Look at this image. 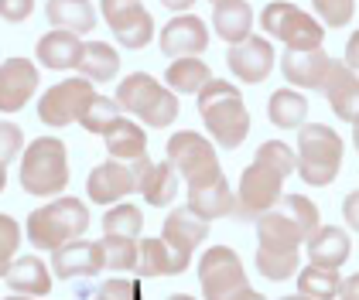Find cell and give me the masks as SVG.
I'll return each mask as SVG.
<instances>
[{"instance_id": "obj_1", "label": "cell", "mask_w": 359, "mask_h": 300, "mask_svg": "<svg viewBox=\"0 0 359 300\" xmlns=\"http://www.w3.org/2000/svg\"><path fill=\"white\" fill-rule=\"evenodd\" d=\"M195 96L212 143H219L222 150H236L250 134V113L240 89L226 79H209Z\"/></svg>"}, {"instance_id": "obj_2", "label": "cell", "mask_w": 359, "mask_h": 300, "mask_svg": "<svg viewBox=\"0 0 359 300\" xmlns=\"http://www.w3.org/2000/svg\"><path fill=\"white\" fill-rule=\"evenodd\" d=\"M342 167V136L325 123H302L298 127V150H294V171L304 185L329 188Z\"/></svg>"}, {"instance_id": "obj_3", "label": "cell", "mask_w": 359, "mask_h": 300, "mask_svg": "<svg viewBox=\"0 0 359 300\" xmlns=\"http://www.w3.org/2000/svg\"><path fill=\"white\" fill-rule=\"evenodd\" d=\"M69 185V154L58 136H34L21 150V188L31 198H55Z\"/></svg>"}, {"instance_id": "obj_4", "label": "cell", "mask_w": 359, "mask_h": 300, "mask_svg": "<svg viewBox=\"0 0 359 300\" xmlns=\"http://www.w3.org/2000/svg\"><path fill=\"white\" fill-rule=\"evenodd\" d=\"M89 229V205H83L79 198H58L34 208L28 215V243L41 252H55L62 243L79 239Z\"/></svg>"}, {"instance_id": "obj_5", "label": "cell", "mask_w": 359, "mask_h": 300, "mask_svg": "<svg viewBox=\"0 0 359 300\" xmlns=\"http://www.w3.org/2000/svg\"><path fill=\"white\" fill-rule=\"evenodd\" d=\"M116 103H120L123 113L137 116L140 123L158 127V130H165L178 120V96L147 72H134V76H127L120 82Z\"/></svg>"}, {"instance_id": "obj_6", "label": "cell", "mask_w": 359, "mask_h": 300, "mask_svg": "<svg viewBox=\"0 0 359 300\" xmlns=\"http://www.w3.org/2000/svg\"><path fill=\"white\" fill-rule=\"evenodd\" d=\"M260 27L274 41H284V48L304 52V48H322L325 41V24L311 14H304L291 0H271L260 10Z\"/></svg>"}, {"instance_id": "obj_7", "label": "cell", "mask_w": 359, "mask_h": 300, "mask_svg": "<svg viewBox=\"0 0 359 300\" xmlns=\"http://www.w3.org/2000/svg\"><path fill=\"white\" fill-rule=\"evenodd\" d=\"M168 161L175 164L178 178H185V185H205L212 178H219V154H216V143L209 136L195 134V130H178L168 140Z\"/></svg>"}, {"instance_id": "obj_8", "label": "cell", "mask_w": 359, "mask_h": 300, "mask_svg": "<svg viewBox=\"0 0 359 300\" xmlns=\"http://www.w3.org/2000/svg\"><path fill=\"white\" fill-rule=\"evenodd\" d=\"M284 194V174L274 164L253 157L250 167H243L240 174V188H236V208L233 215H240L243 222H257L264 212H271L277 205V198Z\"/></svg>"}, {"instance_id": "obj_9", "label": "cell", "mask_w": 359, "mask_h": 300, "mask_svg": "<svg viewBox=\"0 0 359 300\" xmlns=\"http://www.w3.org/2000/svg\"><path fill=\"white\" fill-rule=\"evenodd\" d=\"M198 283H202V297L205 300H229L240 287H247L250 280L236 249L212 245L198 259Z\"/></svg>"}, {"instance_id": "obj_10", "label": "cell", "mask_w": 359, "mask_h": 300, "mask_svg": "<svg viewBox=\"0 0 359 300\" xmlns=\"http://www.w3.org/2000/svg\"><path fill=\"white\" fill-rule=\"evenodd\" d=\"M93 96H96V89H93V82L83 79V76L62 79L38 99V120H41L45 127H55V130L58 127H69V123H76V120L83 116V109L89 106Z\"/></svg>"}, {"instance_id": "obj_11", "label": "cell", "mask_w": 359, "mask_h": 300, "mask_svg": "<svg viewBox=\"0 0 359 300\" xmlns=\"http://www.w3.org/2000/svg\"><path fill=\"white\" fill-rule=\"evenodd\" d=\"M137 191V181H134V174H130V164L127 161H110L96 164L93 171H89V178H86V194H89V201H96V205H116V201H123L127 194H134Z\"/></svg>"}, {"instance_id": "obj_12", "label": "cell", "mask_w": 359, "mask_h": 300, "mask_svg": "<svg viewBox=\"0 0 359 300\" xmlns=\"http://www.w3.org/2000/svg\"><path fill=\"white\" fill-rule=\"evenodd\" d=\"M226 62H229L233 76L240 82L257 85V82H264L274 72V45H271L267 38H260V34H250V38L236 41V45L229 48Z\"/></svg>"}, {"instance_id": "obj_13", "label": "cell", "mask_w": 359, "mask_h": 300, "mask_svg": "<svg viewBox=\"0 0 359 300\" xmlns=\"http://www.w3.org/2000/svg\"><path fill=\"white\" fill-rule=\"evenodd\" d=\"M38 72L28 58H7L0 62V113H21L28 99L38 92Z\"/></svg>"}, {"instance_id": "obj_14", "label": "cell", "mask_w": 359, "mask_h": 300, "mask_svg": "<svg viewBox=\"0 0 359 300\" xmlns=\"http://www.w3.org/2000/svg\"><path fill=\"white\" fill-rule=\"evenodd\" d=\"M52 266H55L58 280L96 276V273L107 266V259H103V245H100V239H86V236H79V239H69V243H62L55 249Z\"/></svg>"}, {"instance_id": "obj_15", "label": "cell", "mask_w": 359, "mask_h": 300, "mask_svg": "<svg viewBox=\"0 0 359 300\" xmlns=\"http://www.w3.org/2000/svg\"><path fill=\"white\" fill-rule=\"evenodd\" d=\"M158 45H161V55H168V58L202 55L209 48V27H205L202 17H195V14H178V17H171L165 24Z\"/></svg>"}, {"instance_id": "obj_16", "label": "cell", "mask_w": 359, "mask_h": 300, "mask_svg": "<svg viewBox=\"0 0 359 300\" xmlns=\"http://www.w3.org/2000/svg\"><path fill=\"white\" fill-rule=\"evenodd\" d=\"M318 92L325 96V103L332 106V113L339 120H346V123H356L359 120V79L346 62H335L332 58L329 76H325Z\"/></svg>"}, {"instance_id": "obj_17", "label": "cell", "mask_w": 359, "mask_h": 300, "mask_svg": "<svg viewBox=\"0 0 359 300\" xmlns=\"http://www.w3.org/2000/svg\"><path fill=\"white\" fill-rule=\"evenodd\" d=\"M329 65L332 58L325 48H304V52H287L280 55V72H284V79L287 85H294V89H322V82L329 76Z\"/></svg>"}, {"instance_id": "obj_18", "label": "cell", "mask_w": 359, "mask_h": 300, "mask_svg": "<svg viewBox=\"0 0 359 300\" xmlns=\"http://www.w3.org/2000/svg\"><path fill=\"white\" fill-rule=\"evenodd\" d=\"M205 236H209V222L195 215L189 205L171 208L165 218V225H161V239H165L178 256H189V259H192L195 249L205 243Z\"/></svg>"}, {"instance_id": "obj_19", "label": "cell", "mask_w": 359, "mask_h": 300, "mask_svg": "<svg viewBox=\"0 0 359 300\" xmlns=\"http://www.w3.org/2000/svg\"><path fill=\"white\" fill-rule=\"evenodd\" d=\"M38 62L52 72H72L79 65V55H83V34L76 31H62V27H52L48 34L38 38Z\"/></svg>"}, {"instance_id": "obj_20", "label": "cell", "mask_w": 359, "mask_h": 300, "mask_svg": "<svg viewBox=\"0 0 359 300\" xmlns=\"http://www.w3.org/2000/svg\"><path fill=\"white\" fill-rule=\"evenodd\" d=\"M107 24H110L113 38L123 48H130V52H140L154 38V17H151V10L140 0L130 3V7H123V10H116L113 17H107Z\"/></svg>"}, {"instance_id": "obj_21", "label": "cell", "mask_w": 359, "mask_h": 300, "mask_svg": "<svg viewBox=\"0 0 359 300\" xmlns=\"http://www.w3.org/2000/svg\"><path fill=\"white\" fill-rule=\"evenodd\" d=\"M189 208L198 218H205V222L226 218V215H233V208H236V191L229 188V181L219 174V178H212L205 185L189 188Z\"/></svg>"}, {"instance_id": "obj_22", "label": "cell", "mask_w": 359, "mask_h": 300, "mask_svg": "<svg viewBox=\"0 0 359 300\" xmlns=\"http://www.w3.org/2000/svg\"><path fill=\"white\" fill-rule=\"evenodd\" d=\"M137 276H175V273L189 270V256H178L171 245L158 239H137Z\"/></svg>"}, {"instance_id": "obj_23", "label": "cell", "mask_w": 359, "mask_h": 300, "mask_svg": "<svg viewBox=\"0 0 359 300\" xmlns=\"http://www.w3.org/2000/svg\"><path fill=\"white\" fill-rule=\"evenodd\" d=\"M308 259L311 263H318V266H332V270H339L346 259H349V252H353V243H349V236H346V229H339V225H318L308 239Z\"/></svg>"}, {"instance_id": "obj_24", "label": "cell", "mask_w": 359, "mask_h": 300, "mask_svg": "<svg viewBox=\"0 0 359 300\" xmlns=\"http://www.w3.org/2000/svg\"><path fill=\"white\" fill-rule=\"evenodd\" d=\"M257 239H260L264 249H284V252H291V249H302V243L308 236L298 229L294 218L284 215L274 205L271 212H264V215L257 218Z\"/></svg>"}, {"instance_id": "obj_25", "label": "cell", "mask_w": 359, "mask_h": 300, "mask_svg": "<svg viewBox=\"0 0 359 300\" xmlns=\"http://www.w3.org/2000/svg\"><path fill=\"white\" fill-rule=\"evenodd\" d=\"M4 280H7V287L14 294H28V297L52 294V273H48V266L38 256H21V259L14 256L7 273H4Z\"/></svg>"}, {"instance_id": "obj_26", "label": "cell", "mask_w": 359, "mask_h": 300, "mask_svg": "<svg viewBox=\"0 0 359 300\" xmlns=\"http://www.w3.org/2000/svg\"><path fill=\"white\" fill-rule=\"evenodd\" d=\"M212 27L222 41L236 45L253 31V7L247 0H216L212 3Z\"/></svg>"}, {"instance_id": "obj_27", "label": "cell", "mask_w": 359, "mask_h": 300, "mask_svg": "<svg viewBox=\"0 0 359 300\" xmlns=\"http://www.w3.org/2000/svg\"><path fill=\"white\" fill-rule=\"evenodd\" d=\"M107 140V154L116 157V161H134L140 154H147V134H144V127L134 123L130 116H116L110 123V130L103 134Z\"/></svg>"}, {"instance_id": "obj_28", "label": "cell", "mask_w": 359, "mask_h": 300, "mask_svg": "<svg viewBox=\"0 0 359 300\" xmlns=\"http://www.w3.org/2000/svg\"><path fill=\"white\" fill-rule=\"evenodd\" d=\"M308 116V96H302V89L294 85H284L274 89L271 99H267V120L280 127V130H298Z\"/></svg>"}, {"instance_id": "obj_29", "label": "cell", "mask_w": 359, "mask_h": 300, "mask_svg": "<svg viewBox=\"0 0 359 300\" xmlns=\"http://www.w3.org/2000/svg\"><path fill=\"white\" fill-rule=\"evenodd\" d=\"M45 17H48L52 27L89 34L96 27V7L89 0H48L45 3Z\"/></svg>"}, {"instance_id": "obj_30", "label": "cell", "mask_w": 359, "mask_h": 300, "mask_svg": "<svg viewBox=\"0 0 359 300\" xmlns=\"http://www.w3.org/2000/svg\"><path fill=\"white\" fill-rule=\"evenodd\" d=\"M209 79H212V69L198 55L171 58V65H168V72H165V85L171 92H182V96H195Z\"/></svg>"}, {"instance_id": "obj_31", "label": "cell", "mask_w": 359, "mask_h": 300, "mask_svg": "<svg viewBox=\"0 0 359 300\" xmlns=\"http://www.w3.org/2000/svg\"><path fill=\"white\" fill-rule=\"evenodd\" d=\"M76 72L89 82H110L120 72V55L107 41H89V45H83Z\"/></svg>"}, {"instance_id": "obj_32", "label": "cell", "mask_w": 359, "mask_h": 300, "mask_svg": "<svg viewBox=\"0 0 359 300\" xmlns=\"http://www.w3.org/2000/svg\"><path fill=\"white\" fill-rule=\"evenodd\" d=\"M178 171H175V164L168 161H158L151 167V174L144 178V185H140V194H144V201L147 205H154V208H165L175 201V194H178Z\"/></svg>"}, {"instance_id": "obj_33", "label": "cell", "mask_w": 359, "mask_h": 300, "mask_svg": "<svg viewBox=\"0 0 359 300\" xmlns=\"http://www.w3.org/2000/svg\"><path fill=\"white\" fill-rule=\"evenodd\" d=\"M339 283L342 276L332 266H318V263H308L302 273H298V294L311 300H335L339 297Z\"/></svg>"}, {"instance_id": "obj_34", "label": "cell", "mask_w": 359, "mask_h": 300, "mask_svg": "<svg viewBox=\"0 0 359 300\" xmlns=\"http://www.w3.org/2000/svg\"><path fill=\"white\" fill-rule=\"evenodd\" d=\"M116 116H120V103H116V99H110V96H100V92H96L76 123L83 127L86 134H100V136H103L107 130H110V123L116 120Z\"/></svg>"}, {"instance_id": "obj_35", "label": "cell", "mask_w": 359, "mask_h": 300, "mask_svg": "<svg viewBox=\"0 0 359 300\" xmlns=\"http://www.w3.org/2000/svg\"><path fill=\"white\" fill-rule=\"evenodd\" d=\"M257 270L264 273L267 280H274V283L294 276L298 273V249L284 252V249H264V245H257Z\"/></svg>"}, {"instance_id": "obj_36", "label": "cell", "mask_w": 359, "mask_h": 300, "mask_svg": "<svg viewBox=\"0 0 359 300\" xmlns=\"http://www.w3.org/2000/svg\"><path fill=\"white\" fill-rule=\"evenodd\" d=\"M103 259L110 270H134L137 263V239L134 236H116V232H103Z\"/></svg>"}, {"instance_id": "obj_37", "label": "cell", "mask_w": 359, "mask_h": 300, "mask_svg": "<svg viewBox=\"0 0 359 300\" xmlns=\"http://www.w3.org/2000/svg\"><path fill=\"white\" fill-rule=\"evenodd\" d=\"M140 229H144V215H140L137 205H130V201H116L113 208H107V215H103V232L134 236V239H137Z\"/></svg>"}, {"instance_id": "obj_38", "label": "cell", "mask_w": 359, "mask_h": 300, "mask_svg": "<svg viewBox=\"0 0 359 300\" xmlns=\"http://www.w3.org/2000/svg\"><path fill=\"white\" fill-rule=\"evenodd\" d=\"M277 208H280L284 215L294 218L304 236H311V232L322 225V222H318V205H315L311 198H304V194H280V198H277Z\"/></svg>"}, {"instance_id": "obj_39", "label": "cell", "mask_w": 359, "mask_h": 300, "mask_svg": "<svg viewBox=\"0 0 359 300\" xmlns=\"http://www.w3.org/2000/svg\"><path fill=\"white\" fill-rule=\"evenodd\" d=\"M311 7L325 27H346L356 14V0H311Z\"/></svg>"}, {"instance_id": "obj_40", "label": "cell", "mask_w": 359, "mask_h": 300, "mask_svg": "<svg viewBox=\"0 0 359 300\" xmlns=\"http://www.w3.org/2000/svg\"><path fill=\"white\" fill-rule=\"evenodd\" d=\"M18 245H21V225L11 215H0V276L7 273L11 259L18 256Z\"/></svg>"}, {"instance_id": "obj_41", "label": "cell", "mask_w": 359, "mask_h": 300, "mask_svg": "<svg viewBox=\"0 0 359 300\" xmlns=\"http://www.w3.org/2000/svg\"><path fill=\"white\" fill-rule=\"evenodd\" d=\"M253 157L274 164L284 178H287V174H294V150H291L287 143H280V140H267V143H260V150H257Z\"/></svg>"}, {"instance_id": "obj_42", "label": "cell", "mask_w": 359, "mask_h": 300, "mask_svg": "<svg viewBox=\"0 0 359 300\" xmlns=\"http://www.w3.org/2000/svg\"><path fill=\"white\" fill-rule=\"evenodd\" d=\"M21 150H25V134H21V127L0 120V164H11L14 157H21Z\"/></svg>"}, {"instance_id": "obj_43", "label": "cell", "mask_w": 359, "mask_h": 300, "mask_svg": "<svg viewBox=\"0 0 359 300\" xmlns=\"http://www.w3.org/2000/svg\"><path fill=\"white\" fill-rule=\"evenodd\" d=\"M96 297H107V300H140L137 287L130 280H107L96 287Z\"/></svg>"}, {"instance_id": "obj_44", "label": "cell", "mask_w": 359, "mask_h": 300, "mask_svg": "<svg viewBox=\"0 0 359 300\" xmlns=\"http://www.w3.org/2000/svg\"><path fill=\"white\" fill-rule=\"evenodd\" d=\"M34 14V0H0V17L11 24H21Z\"/></svg>"}, {"instance_id": "obj_45", "label": "cell", "mask_w": 359, "mask_h": 300, "mask_svg": "<svg viewBox=\"0 0 359 300\" xmlns=\"http://www.w3.org/2000/svg\"><path fill=\"white\" fill-rule=\"evenodd\" d=\"M342 215H346V225L359 232V191H349L346 201H342Z\"/></svg>"}, {"instance_id": "obj_46", "label": "cell", "mask_w": 359, "mask_h": 300, "mask_svg": "<svg viewBox=\"0 0 359 300\" xmlns=\"http://www.w3.org/2000/svg\"><path fill=\"white\" fill-rule=\"evenodd\" d=\"M342 62L353 69V72H359V31L356 34H349V41H346V55H342Z\"/></svg>"}, {"instance_id": "obj_47", "label": "cell", "mask_w": 359, "mask_h": 300, "mask_svg": "<svg viewBox=\"0 0 359 300\" xmlns=\"http://www.w3.org/2000/svg\"><path fill=\"white\" fill-rule=\"evenodd\" d=\"M339 300H359V273L339 283Z\"/></svg>"}, {"instance_id": "obj_48", "label": "cell", "mask_w": 359, "mask_h": 300, "mask_svg": "<svg viewBox=\"0 0 359 300\" xmlns=\"http://www.w3.org/2000/svg\"><path fill=\"white\" fill-rule=\"evenodd\" d=\"M130 3H137V0H100V10H103V17H113L116 10H123Z\"/></svg>"}, {"instance_id": "obj_49", "label": "cell", "mask_w": 359, "mask_h": 300, "mask_svg": "<svg viewBox=\"0 0 359 300\" xmlns=\"http://www.w3.org/2000/svg\"><path fill=\"white\" fill-rule=\"evenodd\" d=\"M229 300H267V297H264V294H257V290H253V287L247 283V287H240V290H236V294H233Z\"/></svg>"}, {"instance_id": "obj_50", "label": "cell", "mask_w": 359, "mask_h": 300, "mask_svg": "<svg viewBox=\"0 0 359 300\" xmlns=\"http://www.w3.org/2000/svg\"><path fill=\"white\" fill-rule=\"evenodd\" d=\"M168 10H175V14H185V10H192V3L195 0H161Z\"/></svg>"}, {"instance_id": "obj_51", "label": "cell", "mask_w": 359, "mask_h": 300, "mask_svg": "<svg viewBox=\"0 0 359 300\" xmlns=\"http://www.w3.org/2000/svg\"><path fill=\"white\" fill-rule=\"evenodd\" d=\"M7 188V164H0V191Z\"/></svg>"}, {"instance_id": "obj_52", "label": "cell", "mask_w": 359, "mask_h": 300, "mask_svg": "<svg viewBox=\"0 0 359 300\" xmlns=\"http://www.w3.org/2000/svg\"><path fill=\"white\" fill-rule=\"evenodd\" d=\"M353 143H356V154H359V120L353 123Z\"/></svg>"}, {"instance_id": "obj_53", "label": "cell", "mask_w": 359, "mask_h": 300, "mask_svg": "<svg viewBox=\"0 0 359 300\" xmlns=\"http://www.w3.org/2000/svg\"><path fill=\"white\" fill-rule=\"evenodd\" d=\"M4 300H38V297H28V294H11V297H4Z\"/></svg>"}, {"instance_id": "obj_54", "label": "cell", "mask_w": 359, "mask_h": 300, "mask_svg": "<svg viewBox=\"0 0 359 300\" xmlns=\"http://www.w3.org/2000/svg\"><path fill=\"white\" fill-rule=\"evenodd\" d=\"M280 300H311V297H304V294H287V297H280Z\"/></svg>"}, {"instance_id": "obj_55", "label": "cell", "mask_w": 359, "mask_h": 300, "mask_svg": "<svg viewBox=\"0 0 359 300\" xmlns=\"http://www.w3.org/2000/svg\"><path fill=\"white\" fill-rule=\"evenodd\" d=\"M168 300H195V297H189V294H175V297H168Z\"/></svg>"}, {"instance_id": "obj_56", "label": "cell", "mask_w": 359, "mask_h": 300, "mask_svg": "<svg viewBox=\"0 0 359 300\" xmlns=\"http://www.w3.org/2000/svg\"><path fill=\"white\" fill-rule=\"evenodd\" d=\"M96 300H107V297H96Z\"/></svg>"}, {"instance_id": "obj_57", "label": "cell", "mask_w": 359, "mask_h": 300, "mask_svg": "<svg viewBox=\"0 0 359 300\" xmlns=\"http://www.w3.org/2000/svg\"><path fill=\"white\" fill-rule=\"evenodd\" d=\"M212 3H216V0H212Z\"/></svg>"}]
</instances>
